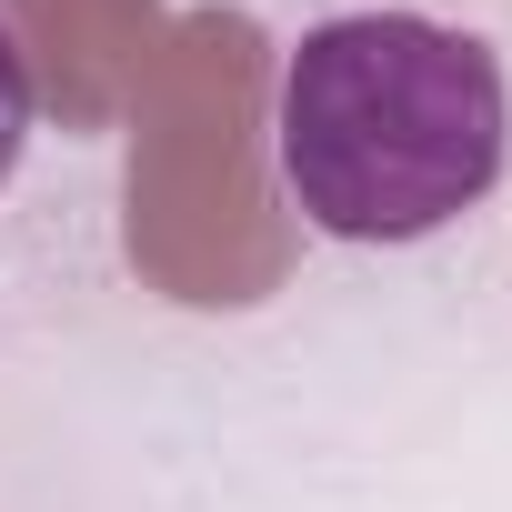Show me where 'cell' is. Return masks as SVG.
<instances>
[{
	"label": "cell",
	"instance_id": "6da1fadb",
	"mask_svg": "<svg viewBox=\"0 0 512 512\" xmlns=\"http://www.w3.org/2000/svg\"><path fill=\"white\" fill-rule=\"evenodd\" d=\"M272 161L332 241H432L512 161V91L492 41L422 11H342L282 51Z\"/></svg>",
	"mask_w": 512,
	"mask_h": 512
},
{
	"label": "cell",
	"instance_id": "7a4b0ae2",
	"mask_svg": "<svg viewBox=\"0 0 512 512\" xmlns=\"http://www.w3.org/2000/svg\"><path fill=\"white\" fill-rule=\"evenodd\" d=\"M21 141H31V61H21L11 21H0V181L21 171Z\"/></svg>",
	"mask_w": 512,
	"mask_h": 512
}]
</instances>
